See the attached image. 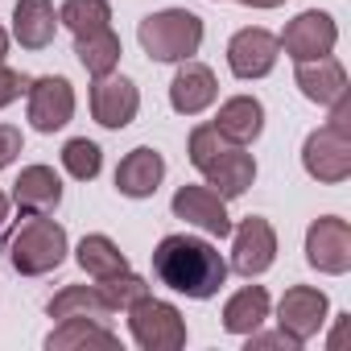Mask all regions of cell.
Listing matches in <instances>:
<instances>
[{
    "label": "cell",
    "mask_w": 351,
    "mask_h": 351,
    "mask_svg": "<svg viewBox=\"0 0 351 351\" xmlns=\"http://www.w3.org/2000/svg\"><path fill=\"white\" fill-rule=\"evenodd\" d=\"M153 277L173 289V293H186L195 302H207L223 289L228 281V261L211 240L186 236V232H173L153 248Z\"/></svg>",
    "instance_id": "obj_1"
},
{
    "label": "cell",
    "mask_w": 351,
    "mask_h": 351,
    "mask_svg": "<svg viewBox=\"0 0 351 351\" xmlns=\"http://www.w3.org/2000/svg\"><path fill=\"white\" fill-rule=\"evenodd\" d=\"M5 219H9V195L0 191V228H5Z\"/></svg>",
    "instance_id": "obj_35"
},
{
    "label": "cell",
    "mask_w": 351,
    "mask_h": 351,
    "mask_svg": "<svg viewBox=\"0 0 351 351\" xmlns=\"http://www.w3.org/2000/svg\"><path fill=\"white\" fill-rule=\"evenodd\" d=\"M161 178H165V157L157 149H149V145L132 149L116 165V191L124 199H149V195H157Z\"/></svg>",
    "instance_id": "obj_16"
},
{
    "label": "cell",
    "mask_w": 351,
    "mask_h": 351,
    "mask_svg": "<svg viewBox=\"0 0 351 351\" xmlns=\"http://www.w3.org/2000/svg\"><path fill=\"white\" fill-rule=\"evenodd\" d=\"M25 95H29L25 112H29V124L38 132H58V128H66L75 120V87H71V79H62V75L29 79Z\"/></svg>",
    "instance_id": "obj_8"
},
{
    "label": "cell",
    "mask_w": 351,
    "mask_h": 351,
    "mask_svg": "<svg viewBox=\"0 0 351 351\" xmlns=\"http://www.w3.org/2000/svg\"><path fill=\"white\" fill-rule=\"evenodd\" d=\"M302 169L314 182H347L351 178V132H339L330 124L314 128L302 145Z\"/></svg>",
    "instance_id": "obj_5"
},
{
    "label": "cell",
    "mask_w": 351,
    "mask_h": 351,
    "mask_svg": "<svg viewBox=\"0 0 351 351\" xmlns=\"http://www.w3.org/2000/svg\"><path fill=\"white\" fill-rule=\"evenodd\" d=\"M136 38L153 62H186L203 46V17L191 9H161L141 21Z\"/></svg>",
    "instance_id": "obj_3"
},
{
    "label": "cell",
    "mask_w": 351,
    "mask_h": 351,
    "mask_svg": "<svg viewBox=\"0 0 351 351\" xmlns=\"http://www.w3.org/2000/svg\"><path fill=\"white\" fill-rule=\"evenodd\" d=\"M326 310H330V302H326L322 289H314V285H293V289H285L281 302H277V326H281L285 335H293L298 343H310V339L326 326Z\"/></svg>",
    "instance_id": "obj_11"
},
{
    "label": "cell",
    "mask_w": 351,
    "mask_h": 351,
    "mask_svg": "<svg viewBox=\"0 0 351 351\" xmlns=\"http://www.w3.org/2000/svg\"><path fill=\"white\" fill-rule=\"evenodd\" d=\"M128 335L141 351H178L186 347V318L173 302L145 293L128 306Z\"/></svg>",
    "instance_id": "obj_4"
},
{
    "label": "cell",
    "mask_w": 351,
    "mask_h": 351,
    "mask_svg": "<svg viewBox=\"0 0 351 351\" xmlns=\"http://www.w3.org/2000/svg\"><path fill=\"white\" fill-rule=\"evenodd\" d=\"M13 203L21 215H50L62 203V182L50 165H25L13 182Z\"/></svg>",
    "instance_id": "obj_18"
},
{
    "label": "cell",
    "mask_w": 351,
    "mask_h": 351,
    "mask_svg": "<svg viewBox=\"0 0 351 351\" xmlns=\"http://www.w3.org/2000/svg\"><path fill=\"white\" fill-rule=\"evenodd\" d=\"M136 112H141V91H136L132 79L112 71V75H99L91 83V116H95V124L128 128L136 120Z\"/></svg>",
    "instance_id": "obj_13"
},
{
    "label": "cell",
    "mask_w": 351,
    "mask_h": 351,
    "mask_svg": "<svg viewBox=\"0 0 351 351\" xmlns=\"http://www.w3.org/2000/svg\"><path fill=\"white\" fill-rule=\"evenodd\" d=\"M277 42H281V50H285L293 62H314V58H326V54L335 50L339 25H335L330 13L306 9V13H298V17L285 25V34H281Z\"/></svg>",
    "instance_id": "obj_9"
},
{
    "label": "cell",
    "mask_w": 351,
    "mask_h": 351,
    "mask_svg": "<svg viewBox=\"0 0 351 351\" xmlns=\"http://www.w3.org/2000/svg\"><path fill=\"white\" fill-rule=\"evenodd\" d=\"M207 186L219 195V199H240L252 182H256V161L252 153H244V145H228L207 169H203Z\"/></svg>",
    "instance_id": "obj_17"
},
{
    "label": "cell",
    "mask_w": 351,
    "mask_h": 351,
    "mask_svg": "<svg viewBox=\"0 0 351 351\" xmlns=\"http://www.w3.org/2000/svg\"><path fill=\"white\" fill-rule=\"evenodd\" d=\"M25 87H29V79H25L21 71H13V66L0 62V108H9L13 99H21Z\"/></svg>",
    "instance_id": "obj_31"
},
{
    "label": "cell",
    "mask_w": 351,
    "mask_h": 351,
    "mask_svg": "<svg viewBox=\"0 0 351 351\" xmlns=\"http://www.w3.org/2000/svg\"><path fill=\"white\" fill-rule=\"evenodd\" d=\"M277 58H281V42H277V34H269L261 25H248V29L232 34V42H228V66L244 83L273 75Z\"/></svg>",
    "instance_id": "obj_10"
},
{
    "label": "cell",
    "mask_w": 351,
    "mask_h": 351,
    "mask_svg": "<svg viewBox=\"0 0 351 351\" xmlns=\"http://www.w3.org/2000/svg\"><path fill=\"white\" fill-rule=\"evenodd\" d=\"M99 289H104V298H108V306H112V310H128L132 302H141V298L149 293V281H145V277H136L132 269H124V273L104 277V281H99Z\"/></svg>",
    "instance_id": "obj_28"
},
{
    "label": "cell",
    "mask_w": 351,
    "mask_h": 351,
    "mask_svg": "<svg viewBox=\"0 0 351 351\" xmlns=\"http://www.w3.org/2000/svg\"><path fill=\"white\" fill-rule=\"evenodd\" d=\"M244 339H248V347H285V351H298V347H302V343H298L293 335H285V330H277V335H256V330H252V335H244Z\"/></svg>",
    "instance_id": "obj_32"
},
{
    "label": "cell",
    "mask_w": 351,
    "mask_h": 351,
    "mask_svg": "<svg viewBox=\"0 0 351 351\" xmlns=\"http://www.w3.org/2000/svg\"><path fill=\"white\" fill-rule=\"evenodd\" d=\"M173 219H186L191 228L215 236V240H228L232 236V215H228V199H219L211 186H178L169 203Z\"/></svg>",
    "instance_id": "obj_12"
},
{
    "label": "cell",
    "mask_w": 351,
    "mask_h": 351,
    "mask_svg": "<svg viewBox=\"0 0 351 351\" xmlns=\"http://www.w3.org/2000/svg\"><path fill=\"white\" fill-rule=\"evenodd\" d=\"M306 261L326 277H343L351 269V223L339 215H322L306 232Z\"/></svg>",
    "instance_id": "obj_6"
},
{
    "label": "cell",
    "mask_w": 351,
    "mask_h": 351,
    "mask_svg": "<svg viewBox=\"0 0 351 351\" xmlns=\"http://www.w3.org/2000/svg\"><path fill=\"white\" fill-rule=\"evenodd\" d=\"M240 5H248V9H277V5H285V0H240Z\"/></svg>",
    "instance_id": "obj_33"
},
{
    "label": "cell",
    "mask_w": 351,
    "mask_h": 351,
    "mask_svg": "<svg viewBox=\"0 0 351 351\" xmlns=\"http://www.w3.org/2000/svg\"><path fill=\"white\" fill-rule=\"evenodd\" d=\"M293 83H298L302 95H306L310 104H318V108H330V104H339L343 95H351L343 62L330 58V54H326V58H314V62H298Z\"/></svg>",
    "instance_id": "obj_15"
},
{
    "label": "cell",
    "mask_w": 351,
    "mask_h": 351,
    "mask_svg": "<svg viewBox=\"0 0 351 351\" xmlns=\"http://www.w3.org/2000/svg\"><path fill=\"white\" fill-rule=\"evenodd\" d=\"M215 95H219V83H215V71L207 62H195V58L178 62V75L169 83V108L173 112L178 116H199V112H207L215 104Z\"/></svg>",
    "instance_id": "obj_14"
},
{
    "label": "cell",
    "mask_w": 351,
    "mask_h": 351,
    "mask_svg": "<svg viewBox=\"0 0 351 351\" xmlns=\"http://www.w3.org/2000/svg\"><path fill=\"white\" fill-rule=\"evenodd\" d=\"M223 149H228V141L215 132V124H199V128L191 132V145H186V153H191V165H195L199 173H203V169H207V165H211V161H215Z\"/></svg>",
    "instance_id": "obj_29"
},
{
    "label": "cell",
    "mask_w": 351,
    "mask_h": 351,
    "mask_svg": "<svg viewBox=\"0 0 351 351\" xmlns=\"http://www.w3.org/2000/svg\"><path fill=\"white\" fill-rule=\"evenodd\" d=\"M75 54H79L83 71H87L91 79H99V75H112V71L120 66L124 46H120L116 29L108 25V29H95V34H87V38H75Z\"/></svg>",
    "instance_id": "obj_24"
},
{
    "label": "cell",
    "mask_w": 351,
    "mask_h": 351,
    "mask_svg": "<svg viewBox=\"0 0 351 351\" xmlns=\"http://www.w3.org/2000/svg\"><path fill=\"white\" fill-rule=\"evenodd\" d=\"M46 314L58 318V322H62V318H95V322H108L116 310L108 306V298H104L99 285H66L62 293L50 298Z\"/></svg>",
    "instance_id": "obj_21"
},
{
    "label": "cell",
    "mask_w": 351,
    "mask_h": 351,
    "mask_svg": "<svg viewBox=\"0 0 351 351\" xmlns=\"http://www.w3.org/2000/svg\"><path fill=\"white\" fill-rule=\"evenodd\" d=\"M9 58V34H5V25H0V62Z\"/></svg>",
    "instance_id": "obj_34"
},
{
    "label": "cell",
    "mask_w": 351,
    "mask_h": 351,
    "mask_svg": "<svg viewBox=\"0 0 351 351\" xmlns=\"http://www.w3.org/2000/svg\"><path fill=\"white\" fill-rule=\"evenodd\" d=\"M269 318V293L265 285H244L223 302V330L228 335H252Z\"/></svg>",
    "instance_id": "obj_22"
},
{
    "label": "cell",
    "mask_w": 351,
    "mask_h": 351,
    "mask_svg": "<svg viewBox=\"0 0 351 351\" xmlns=\"http://www.w3.org/2000/svg\"><path fill=\"white\" fill-rule=\"evenodd\" d=\"M211 124L228 145H252L265 132V104L252 95H232L219 104V116Z\"/></svg>",
    "instance_id": "obj_19"
},
{
    "label": "cell",
    "mask_w": 351,
    "mask_h": 351,
    "mask_svg": "<svg viewBox=\"0 0 351 351\" xmlns=\"http://www.w3.org/2000/svg\"><path fill=\"white\" fill-rule=\"evenodd\" d=\"M58 34V9L54 0H17L13 9V38L25 50H46Z\"/></svg>",
    "instance_id": "obj_20"
},
{
    "label": "cell",
    "mask_w": 351,
    "mask_h": 351,
    "mask_svg": "<svg viewBox=\"0 0 351 351\" xmlns=\"http://www.w3.org/2000/svg\"><path fill=\"white\" fill-rule=\"evenodd\" d=\"M5 252H9V265L21 277H46V273H54L66 261L71 240H66V228L62 223H54L46 215H25L13 228Z\"/></svg>",
    "instance_id": "obj_2"
},
{
    "label": "cell",
    "mask_w": 351,
    "mask_h": 351,
    "mask_svg": "<svg viewBox=\"0 0 351 351\" xmlns=\"http://www.w3.org/2000/svg\"><path fill=\"white\" fill-rule=\"evenodd\" d=\"M75 261H79V269H83L87 277H95V281H104V277H112V273H124V269H128V256H124V252L116 248V240H112V236H104V232L83 236V240H79Z\"/></svg>",
    "instance_id": "obj_25"
},
{
    "label": "cell",
    "mask_w": 351,
    "mask_h": 351,
    "mask_svg": "<svg viewBox=\"0 0 351 351\" xmlns=\"http://www.w3.org/2000/svg\"><path fill=\"white\" fill-rule=\"evenodd\" d=\"M58 25H66L75 38H87V34L112 25V5L108 0H62Z\"/></svg>",
    "instance_id": "obj_26"
},
{
    "label": "cell",
    "mask_w": 351,
    "mask_h": 351,
    "mask_svg": "<svg viewBox=\"0 0 351 351\" xmlns=\"http://www.w3.org/2000/svg\"><path fill=\"white\" fill-rule=\"evenodd\" d=\"M273 261H277V232H273V223L261 219V215L240 219V228H232V265L228 269H236L240 277L252 281V277L269 273Z\"/></svg>",
    "instance_id": "obj_7"
},
{
    "label": "cell",
    "mask_w": 351,
    "mask_h": 351,
    "mask_svg": "<svg viewBox=\"0 0 351 351\" xmlns=\"http://www.w3.org/2000/svg\"><path fill=\"white\" fill-rule=\"evenodd\" d=\"M50 351H71V347H120V339L108 330V322L95 318H62L50 335H46Z\"/></svg>",
    "instance_id": "obj_23"
},
{
    "label": "cell",
    "mask_w": 351,
    "mask_h": 351,
    "mask_svg": "<svg viewBox=\"0 0 351 351\" xmlns=\"http://www.w3.org/2000/svg\"><path fill=\"white\" fill-rule=\"evenodd\" d=\"M21 149H25L21 128H17V124H0V169H9V165L21 157Z\"/></svg>",
    "instance_id": "obj_30"
},
{
    "label": "cell",
    "mask_w": 351,
    "mask_h": 351,
    "mask_svg": "<svg viewBox=\"0 0 351 351\" xmlns=\"http://www.w3.org/2000/svg\"><path fill=\"white\" fill-rule=\"evenodd\" d=\"M62 169L71 173L75 182H91L99 178V169H104V149L87 136H75L62 145Z\"/></svg>",
    "instance_id": "obj_27"
}]
</instances>
